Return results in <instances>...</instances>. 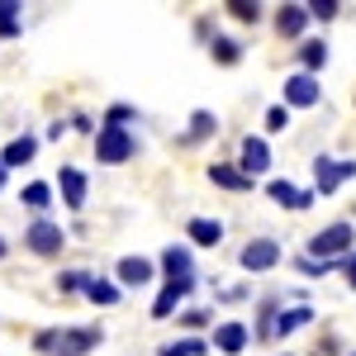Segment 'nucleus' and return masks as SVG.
<instances>
[{"mask_svg": "<svg viewBox=\"0 0 356 356\" xmlns=\"http://www.w3.org/2000/svg\"><path fill=\"white\" fill-rule=\"evenodd\" d=\"M33 152H38V138H33V134H19V138H10V143H5L0 166H5V171H10V166H29V162H33Z\"/></svg>", "mask_w": 356, "mask_h": 356, "instance_id": "obj_14", "label": "nucleus"}, {"mask_svg": "<svg viewBox=\"0 0 356 356\" xmlns=\"http://www.w3.org/2000/svg\"><path fill=\"white\" fill-rule=\"evenodd\" d=\"M314 323V309L309 304H290V309H275V337H290Z\"/></svg>", "mask_w": 356, "mask_h": 356, "instance_id": "obj_15", "label": "nucleus"}, {"mask_svg": "<svg viewBox=\"0 0 356 356\" xmlns=\"http://www.w3.org/2000/svg\"><path fill=\"white\" fill-rule=\"evenodd\" d=\"M295 266H300L304 275H332L337 266H328V261H314V257H295Z\"/></svg>", "mask_w": 356, "mask_h": 356, "instance_id": "obj_33", "label": "nucleus"}, {"mask_svg": "<svg viewBox=\"0 0 356 356\" xmlns=\"http://www.w3.org/2000/svg\"><path fill=\"white\" fill-rule=\"evenodd\" d=\"M238 171L252 176V181L271 171V143H266L261 134H247L243 138V147H238Z\"/></svg>", "mask_w": 356, "mask_h": 356, "instance_id": "obj_8", "label": "nucleus"}, {"mask_svg": "<svg viewBox=\"0 0 356 356\" xmlns=\"http://www.w3.org/2000/svg\"><path fill=\"white\" fill-rule=\"evenodd\" d=\"M186 238L195 247H219L223 243V223L219 219H191L186 223Z\"/></svg>", "mask_w": 356, "mask_h": 356, "instance_id": "obj_16", "label": "nucleus"}, {"mask_svg": "<svg viewBox=\"0 0 356 356\" xmlns=\"http://www.w3.org/2000/svg\"><path fill=\"white\" fill-rule=\"evenodd\" d=\"M247 342H252V328H247L243 318H223V323H214V352L238 356V352H247Z\"/></svg>", "mask_w": 356, "mask_h": 356, "instance_id": "obj_11", "label": "nucleus"}, {"mask_svg": "<svg viewBox=\"0 0 356 356\" xmlns=\"http://www.w3.org/2000/svg\"><path fill=\"white\" fill-rule=\"evenodd\" d=\"M5 252H10V243H5V238H0V257H5Z\"/></svg>", "mask_w": 356, "mask_h": 356, "instance_id": "obj_36", "label": "nucleus"}, {"mask_svg": "<svg viewBox=\"0 0 356 356\" xmlns=\"http://www.w3.org/2000/svg\"><path fill=\"white\" fill-rule=\"evenodd\" d=\"M337 271L347 275V285H352V290H356V252H347V257L337 261Z\"/></svg>", "mask_w": 356, "mask_h": 356, "instance_id": "obj_35", "label": "nucleus"}, {"mask_svg": "<svg viewBox=\"0 0 356 356\" xmlns=\"http://www.w3.org/2000/svg\"><path fill=\"white\" fill-rule=\"evenodd\" d=\"M300 62H304L309 76L323 72V67H328V43H323V38H304V43H300Z\"/></svg>", "mask_w": 356, "mask_h": 356, "instance_id": "obj_21", "label": "nucleus"}, {"mask_svg": "<svg viewBox=\"0 0 356 356\" xmlns=\"http://www.w3.org/2000/svg\"><path fill=\"white\" fill-rule=\"evenodd\" d=\"M86 275H90V271H62V275H57V290H62V295H81Z\"/></svg>", "mask_w": 356, "mask_h": 356, "instance_id": "obj_28", "label": "nucleus"}, {"mask_svg": "<svg viewBox=\"0 0 356 356\" xmlns=\"http://www.w3.org/2000/svg\"><path fill=\"white\" fill-rule=\"evenodd\" d=\"M138 152V143L129 129H110V124H100V134H95V157L105 166H124L129 157Z\"/></svg>", "mask_w": 356, "mask_h": 356, "instance_id": "obj_3", "label": "nucleus"}, {"mask_svg": "<svg viewBox=\"0 0 356 356\" xmlns=\"http://www.w3.org/2000/svg\"><path fill=\"white\" fill-rule=\"evenodd\" d=\"M181 323H186L191 332H200L204 323H209V309H186V314H181Z\"/></svg>", "mask_w": 356, "mask_h": 356, "instance_id": "obj_34", "label": "nucleus"}, {"mask_svg": "<svg viewBox=\"0 0 356 356\" xmlns=\"http://www.w3.org/2000/svg\"><path fill=\"white\" fill-rule=\"evenodd\" d=\"M266 195H271L280 209H295V214L314 209V200H318L314 191H304V186H295V181H266Z\"/></svg>", "mask_w": 356, "mask_h": 356, "instance_id": "obj_12", "label": "nucleus"}, {"mask_svg": "<svg viewBox=\"0 0 356 356\" xmlns=\"http://www.w3.org/2000/svg\"><path fill=\"white\" fill-rule=\"evenodd\" d=\"M238 261H243V271H252V275L271 271V266H280V243H275V238H252V243L238 252Z\"/></svg>", "mask_w": 356, "mask_h": 356, "instance_id": "obj_9", "label": "nucleus"}, {"mask_svg": "<svg viewBox=\"0 0 356 356\" xmlns=\"http://www.w3.org/2000/svg\"><path fill=\"white\" fill-rule=\"evenodd\" d=\"M257 337H261V342H275V309L271 304L257 314Z\"/></svg>", "mask_w": 356, "mask_h": 356, "instance_id": "obj_31", "label": "nucleus"}, {"mask_svg": "<svg viewBox=\"0 0 356 356\" xmlns=\"http://www.w3.org/2000/svg\"><path fill=\"white\" fill-rule=\"evenodd\" d=\"M347 252H356V228L352 219H337L328 223V228H318L314 238H309V252L304 257H314V261H328V266H337Z\"/></svg>", "mask_w": 356, "mask_h": 356, "instance_id": "obj_2", "label": "nucleus"}, {"mask_svg": "<svg viewBox=\"0 0 356 356\" xmlns=\"http://www.w3.org/2000/svg\"><path fill=\"white\" fill-rule=\"evenodd\" d=\"M304 24H309V10H304V5H280V10H275V29H280L285 38H300Z\"/></svg>", "mask_w": 356, "mask_h": 356, "instance_id": "obj_17", "label": "nucleus"}, {"mask_svg": "<svg viewBox=\"0 0 356 356\" xmlns=\"http://www.w3.org/2000/svg\"><path fill=\"white\" fill-rule=\"evenodd\" d=\"M162 275H166V285H176V290H186L191 295L195 290V257H191V247H166L162 252Z\"/></svg>", "mask_w": 356, "mask_h": 356, "instance_id": "obj_5", "label": "nucleus"}, {"mask_svg": "<svg viewBox=\"0 0 356 356\" xmlns=\"http://www.w3.org/2000/svg\"><path fill=\"white\" fill-rule=\"evenodd\" d=\"M100 342H105L100 328H43L38 337H33V352H43V356H86V352H95Z\"/></svg>", "mask_w": 356, "mask_h": 356, "instance_id": "obj_1", "label": "nucleus"}, {"mask_svg": "<svg viewBox=\"0 0 356 356\" xmlns=\"http://www.w3.org/2000/svg\"><path fill=\"white\" fill-rule=\"evenodd\" d=\"M356 176L352 157H318L314 162V195H337Z\"/></svg>", "mask_w": 356, "mask_h": 356, "instance_id": "obj_4", "label": "nucleus"}, {"mask_svg": "<svg viewBox=\"0 0 356 356\" xmlns=\"http://www.w3.org/2000/svg\"><path fill=\"white\" fill-rule=\"evenodd\" d=\"M209 181H214V186H223V191H252V176H243L238 166H228V162H214V166H209Z\"/></svg>", "mask_w": 356, "mask_h": 356, "instance_id": "obj_19", "label": "nucleus"}, {"mask_svg": "<svg viewBox=\"0 0 356 356\" xmlns=\"http://www.w3.org/2000/svg\"><path fill=\"white\" fill-rule=\"evenodd\" d=\"M280 129H290V110L285 105H271L266 110V134H280Z\"/></svg>", "mask_w": 356, "mask_h": 356, "instance_id": "obj_32", "label": "nucleus"}, {"mask_svg": "<svg viewBox=\"0 0 356 356\" xmlns=\"http://www.w3.org/2000/svg\"><path fill=\"white\" fill-rule=\"evenodd\" d=\"M304 10H309V19H323V24H328V19H337L342 5H337V0H309Z\"/></svg>", "mask_w": 356, "mask_h": 356, "instance_id": "obj_29", "label": "nucleus"}, {"mask_svg": "<svg viewBox=\"0 0 356 356\" xmlns=\"http://www.w3.org/2000/svg\"><path fill=\"white\" fill-rule=\"evenodd\" d=\"M90 304H119V280H105V275H86V290H81Z\"/></svg>", "mask_w": 356, "mask_h": 356, "instance_id": "obj_18", "label": "nucleus"}, {"mask_svg": "<svg viewBox=\"0 0 356 356\" xmlns=\"http://www.w3.org/2000/svg\"><path fill=\"white\" fill-rule=\"evenodd\" d=\"M209 57H214L219 67H238V62H243V43H238V38H223V33H214Z\"/></svg>", "mask_w": 356, "mask_h": 356, "instance_id": "obj_22", "label": "nucleus"}, {"mask_svg": "<svg viewBox=\"0 0 356 356\" xmlns=\"http://www.w3.org/2000/svg\"><path fill=\"white\" fill-rule=\"evenodd\" d=\"M0 191H5V166H0Z\"/></svg>", "mask_w": 356, "mask_h": 356, "instance_id": "obj_37", "label": "nucleus"}, {"mask_svg": "<svg viewBox=\"0 0 356 356\" xmlns=\"http://www.w3.org/2000/svg\"><path fill=\"white\" fill-rule=\"evenodd\" d=\"M209 134H219V114H214V110H195L191 114V134L181 138V143L191 147V143H204Z\"/></svg>", "mask_w": 356, "mask_h": 356, "instance_id": "obj_20", "label": "nucleus"}, {"mask_svg": "<svg viewBox=\"0 0 356 356\" xmlns=\"http://www.w3.org/2000/svg\"><path fill=\"white\" fill-rule=\"evenodd\" d=\"M62 243H67V233H62V223H53V219H33L24 228V247L38 252V257H57Z\"/></svg>", "mask_w": 356, "mask_h": 356, "instance_id": "obj_7", "label": "nucleus"}, {"mask_svg": "<svg viewBox=\"0 0 356 356\" xmlns=\"http://www.w3.org/2000/svg\"><path fill=\"white\" fill-rule=\"evenodd\" d=\"M318 100H323V86H318V76H309V72H295L285 81V95H280L285 110H314Z\"/></svg>", "mask_w": 356, "mask_h": 356, "instance_id": "obj_6", "label": "nucleus"}, {"mask_svg": "<svg viewBox=\"0 0 356 356\" xmlns=\"http://www.w3.org/2000/svg\"><path fill=\"white\" fill-rule=\"evenodd\" d=\"M204 352H209L204 337H181V342H166L157 356H204Z\"/></svg>", "mask_w": 356, "mask_h": 356, "instance_id": "obj_25", "label": "nucleus"}, {"mask_svg": "<svg viewBox=\"0 0 356 356\" xmlns=\"http://www.w3.org/2000/svg\"><path fill=\"white\" fill-rule=\"evenodd\" d=\"M19 0H0V38H15L19 33Z\"/></svg>", "mask_w": 356, "mask_h": 356, "instance_id": "obj_26", "label": "nucleus"}, {"mask_svg": "<svg viewBox=\"0 0 356 356\" xmlns=\"http://www.w3.org/2000/svg\"><path fill=\"white\" fill-rule=\"evenodd\" d=\"M119 290H138V285H147V280H157V266L147 261V257H119Z\"/></svg>", "mask_w": 356, "mask_h": 356, "instance_id": "obj_13", "label": "nucleus"}, {"mask_svg": "<svg viewBox=\"0 0 356 356\" xmlns=\"http://www.w3.org/2000/svg\"><path fill=\"white\" fill-rule=\"evenodd\" d=\"M129 119H138L134 105H110V110H105V124H110V129H129Z\"/></svg>", "mask_w": 356, "mask_h": 356, "instance_id": "obj_30", "label": "nucleus"}, {"mask_svg": "<svg viewBox=\"0 0 356 356\" xmlns=\"http://www.w3.org/2000/svg\"><path fill=\"white\" fill-rule=\"evenodd\" d=\"M19 200H24L29 209H38V214H43V209L53 204V186H48V181H29L24 191H19Z\"/></svg>", "mask_w": 356, "mask_h": 356, "instance_id": "obj_24", "label": "nucleus"}, {"mask_svg": "<svg viewBox=\"0 0 356 356\" xmlns=\"http://www.w3.org/2000/svg\"><path fill=\"white\" fill-rule=\"evenodd\" d=\"M181 304H186V290H176V285H162V290H157V300H152V318L162 323V318H171Z\"/></svg>", "mask_w": 356, "mask_h": 356, "instance_id": "obj_23", "label": "nucleus"}, {"mask_svg": "<svg viewBox=\"0 0 356 356\" xmlns=\"http://www.w3.org/2000/svg\"><path fill=\"white\" fill-rule=\"evenodd\" d=\"M223 10H228L238 24H257V19H261V5H257V0H228Z\"/></svg>", "mask_w": 356, "mask_h": 356, "instance_id": "obj_27", "label": "nucleus"}, {"mask_svg": "<svg viewBox=\"0 0 356 356\" xmlns=\"http://www.w3.org/2000/svg\"><path fill=\"white\" fill-rule=\"evenodd\" d=\"M57 195H62L67 209H86V200H90V181H86L81 166H62V171H57Z\"/></svg>", "mask_w": 356, "mask_h": 356, "instance_id": "obj_10", "label": "nucleus"}]
</instances>
